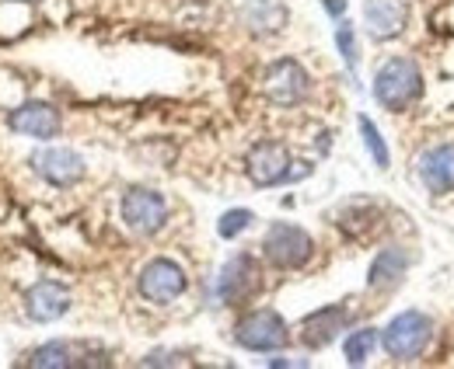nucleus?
Masks as SVG:
<instances>
[{"instance_id":"f3484780","label":"nucleus","mask_w":454,"mask_h":369,"mask_svg":"<svg viewBox=\"0 0 454 369\" xmlns=\"http://www.w3.org/2000/svg\"><path fill=\"white\" fill-rule=\"evenodd\" d=\"M405 268H409V255L392 244V248H385L374 262H371V275H367V286L374 289V293H388V289H395L398 282H402V275H405Z\"/></svg>"},{"instance_id":"4be33fe9","label":"nucleus","mask_w":454,"mask_h":369,"mask_svg":"<svg viewBox=\"0 0 454 369\" xmlns=\"http://www.w3.org/2000/svg\"><path fill=\"white\" fill-rule=\"evenodd\" d=\"M336 46H340L342 63H346L349 70H356V63H360V50H356V32H353V25H349V21H342L340 28H336Z\"/></svg>"},{"instance_id":"f8f14e48","label":"nucleus","mask_w":454,"mask_h":369,"mask_svg":"<svg viewBox=\"0 0 454 369\" xmlns=\"http://www.w3.org/2000/svg\"><path fill=\"white\" fill-rule=\"evenodd\" d=\"M32 167L39 178H46L50 185L67 188V185H77L84 178V158L77 150H67V147H50V150H39L32 158Z\"/></svg>"},{"instance_id":"0eeeda50","label":"nucleus","mask_w":454,"mask_h":369,"mask_svg":"<svg viewBox=\"0 0 454 369\" xmlns=\"http://www.w3.org/2000/svg\"><path fill=\"white\" fill-rule=\"evenodd\" d=\"M122 223L133 230V234H158L161 227H165V219H168V203H165V196L161 192H154V188H129L126 196H122Z\"/></svg>"},{"instance_id":"a211bd4d","label":"nucleus","mask_w":454,"mask_h":369,"mask_svg":"<svg viewBox=\"0 0 454 369\" xmlns=\"http://www.w3.org/2000/svg\"><path fill=\"white\" fill-rule=\"evenodd\" d=\"M84 349H88V345H77V342H63V338H57V342H50V345L35 349V356H32V366H39V369L77 366Z\"/></svg>"},{"instance_id":"7ed1b4c3","label":"nucleus","mask_w":454,"mask_h":369,"mask_svg":"<svg viewBox=\"0 0 454 369\" xmlns=\"http://www.w3.org/2000/svg\"><path fill=\"white\" fill-rule=\"evenodd\" d=\"M245 171H248L252 185H259V188L284 185V181H297V178L311 174L308 164H304V167H294L290 150H286L284 143H277V140H262V143H255V147L248 150V158H245Z\"/></svg>"},{"instance_id":"39448f33","label":"nucleus","mask_w":454,"mask_h":369,"mask_svg":"<svg viewBox=\"0 0 454 369\" xmlns=\"http://www.w3.org/2000/svg\"><path fill=\"white\" fill-rule=\"evenodd\" d=\"M234 342L248 352H277L290 342V327L277 311H248L234 324Z\"/></svg>"},{"instance_id":"4468645a","label":"nucleus","mask_w":454,"mask_h":369,"mask_svg":"<svg viewBox=\"0 0 454 369\" xmlns=\"http://www.w3.org/2000/svg\"><path fill=\"white\" fill-rule=\"evenodd\" d=\"M346 324H349V307H342V304L322 307L301 320V342L308 349H325L340 338V331H346Z\"/></svg>"},{"instance_id":"412c9836","label":"nucleus","mask_w":454,"mask_h":369,"mask_svg":"<svg viewBox=\"0 0 454 369\" xmlns=\"http://www.w3.org/2000/svg\"><path fill=\"white\" fill-rule=\"evenodd\" d=\"M252 219H255L252 210H227L224 216L217 219V234H221L224 241H234L238 234H245V230L252 227Z\"/></svg>"},{"instance_id":"9b49d317","label":"nucleus","mask_w":454,"mask_h":369,"mask_svg":"<svg viewBox=\"0 0 454 369\" xmlns=\"http://www.w3.org/2000/svg\"><path fill=\"white\" fill-rule=\"evenodd\" d=\"M7 126H11V133L32 136V140H53L63 129V119H59L57 108L46 105V102H25L7 115Z\"/></svg>"},{"instance_id":"ddd939ff","label":"nucleus","mask_w":454,"mask_h":369,"mask_svg":"<svg viewBox=\"0 0 454 369\" xmlns=\"http://www.w3.org/2000/svg\"><path fill=\"white\" fill-rule=\"evenodd\" d=\"M70 311V289L53 279H39L28 293H25V314L39 324H50Z\"/></svg>"},{"instance_id":"1a4fd4ad","label":"nucleus","mask_w":454,"mask_h":369,"mask_svg":"<svg viewBox=\"0 0 454 369\" xmlns=\"http://www.w3.org/2000/svg\"><path fill=\"white\" fill-rule=\"evenodd\" d=\"M262 95L280 108H294L308 95V70L297 59H277L262 73Z\"/></svg>"},{"instance_id":"6ab92c4d","label":"nucleus","mask_w":454,"mask_h":369,"mask_svg":"<svg viewBox=\"0 0 454 369\" xmlns=\"http://www.w3.org/2000/svg\"><path fill=\"white\" fill-rule=\"evenodd\" d=\"M378 342H381L378 327H356V331L346 338V363H349V366H364V363L371 359V352L378 349Z\"/></svg>"},{"instance_id":"9d476101","label":"nucleus","mask_w":454,"mask_h":369,"mask_svg":"<svg viewBox=\"0 0 454 369\" xmlns=\"http://www.w3.org/2000/svg\"><path fill=\"white\" fill-rule=\"evenodd\" d=\"M364 25L378 42H392L409 28L405 0H364Z\"/></svg>"},{"instance_id":"f257e3e1","label":"nucleus","mask_w":454,"mask_h":369,"mask_svg":"<svg viewBox=\"0 0 454 369\" xmlns=\"http://www.w3.org/2000/svg\"><path fill=\"white\" fill-rule=\"evenodd\" d=\"M374 102L388 111H405L423 98V70L412 56H392L374 73Z\"/></svg>"},{"instance_id":"6e6552de","label":"nucleus","mask_w":454,"mask_h":369,"mask_svg":"<svg viewBox=\"0 0 454 369\" xmlns=\"http://www.w3.org/2000/svg\"><path fill=\"white\" fill-rule=\"evenodd\" d=\"M259 289H262V272H259L252 255H234L217 275V300L227 307L248 304Z\"/></svg>"},{"instance_id":"5701e85b","label":"nucleus","mask_w":454,"mask_h":369,"mask_svg":"<svg viewBox=\"0 0 454 369\" xmlns=\"http://www.w3.org/2000/svg\"><path fill=\"white\" fill-rule=\"evenodd\" d=\"M325 4V11L333 14V18H342L346 14V0H322Z\"/></svg>"},{"instance_id":"aec40b11","label":"nucleus","mask_w":454,"mask_h":369,"mask_svg":"<svg viewBox=\"0 0 454 369\" xmlns=\"http://www.w3.org/2000/svg\"><path fill=\"white\" fill-rule=\"evenodd\" d=\"M356 126H360V133H364V147H367L371 160H374L381 171H388V167H392V154H388V143H385L381 129H378L367 115H360V119H356Z\"/></svg>"},{"instance_id":"423d86ee","label":"nucleus","mask_w":454,"mask_h":369,"mask_svg":"<svg viewBox=\"0 0 454 369\" xmlns=\"http://www.w3.org/2000/svg\"><path fill=\"white\" fill-rule=\"evenodd\" d=\"M185 286H189L185 268L178 262H171V258H154V262H147L140 268V279H137L140 296L151 300V304H158V307L178 300V296L185 293Z\"/></svg>"},{"instance_id":"20e7f679","label":"nucleus","mask_w":454,"mask_h":369,"mask_svg":"<svg viewBox=\"0 0 454 369\" xmlns=\"http://www.w3.org/2000/svg\"><path fill=\"white\" fill-rule=\"evenodd\" d=\"M262 255L273 268L294 272V268H304L315 258V241L308 230H301L294 223H273L262 237Z\"/></svg>"},{"instance_id":"dca6fc26","label":"nucleus","mask_w":454,"mask_h":369,"mask_svg":"<svg viewBox=\"0 0 454 369\" xmlns=\"http://www.w3.org/2000/svg\"><path fill=\"white\" fill-rule=\"evenodd\" d=\"M286 7L280 0H248L241 7V25L252 32V35H273L286 25Z\"/></svg>"},{"instance_id":"2eb2a0df","label":"nucleus","mask_w":454,"mask_h":369,"mask_svg":"<svg viewBox=\"0 0 454 369\" xmlns=\"http://www.w3.org/2000/svg\"><path fill=\"white\" fill-rule=\"evenodd\" d=\"M419 178L430 192H451L454 188V143L430 147L419 158Z\"/></svg>"},{"instance_id":"f03ea898","label":"nucleus","mask_w":454,"mask_h":369,"mask_svg":"<svg viewBox=\"0 0 454 369\" xmlns=\"http://www.w3.org/2000/svg\"><path fill=\"white\" fill-rule=\"evenodd\" d=\"M434 338V320L423 311H402L398 317H392L381 331V349L395 359V363H412L427 352Z\"/></svg>"}]
</instances>
